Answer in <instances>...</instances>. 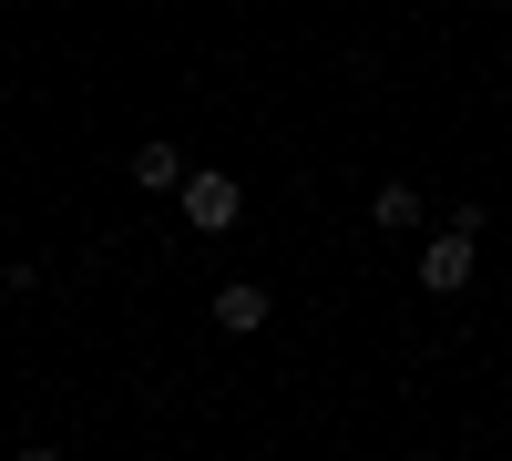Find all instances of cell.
I'll use <instances>...</instances> for the list:
<instances>
[{"instance_id":"cell-1","label":"cell","mask_w":512,"mask_h":461,"mask_svg":"<svg viewBox=\"0 0 512 461\" xmlns=\"http://www.w3.org/2000/svg\"><path fill=\"white\" fill-rule=\"evenodd\" d=\"M472 257H482V216L461 205L441 236H420V298H461V287H472Z\"/></svg>"},{"instance_id":"cell-2","label":"cell","mask_w":512,"mask_h":461,"mask_svg":"<svg viewBox=\"0 0 512 461\" xmlns=\"http://www.w3.org/2000/svg\"><path fill=\"white\" fill-rule=\"evenodd\" d=\"M175 195H185V226H195V236H236V216H246V185L216 175V164H195Z\"/></svg>"},{"instance_id":"cell-3","label":"cell","mask_w":512,"mask_h":461,"mask_svg":"<svg viewBox=\"0 0 512 461\" xmlns=\"http://www.w3.org/2000/svg\"><path fill=\"white\" fill-rule=\"evenodd\" d=\"M216 328H226V339H256V328H267V287H256V277L216 287Z\"/></svg>"},{"instance_id":"cell-4","label":"cell","mask_w":512,"mask_h":461,"mask_svg":"<svg viewBox=\"0 0 512 461\" xmlns=\"http://www.w3.org/2000/svg\"><path fill=\"white\" fill-rule=\"evenodd\" d=\"M369 226L379 236H420V185H379L369 195Z\"/></svg>"},{"instance_id":"cell-5","label":"cell","mask_w":512,"mask_h":461,"mask_svg":"<svg viewBox=\"0 0 512 461\" xmlns=\"http://www.w3.org/2000/svg\"><path fill=\"white\" fill-rule=\"evenodd\" d=\"M134 185L175 195V185H185V154H175V144H134Z\"/></svg>"},{"instance_id":"cell-6","label":"cell","mask_w":512,"mask_h":461,"mask_svg":"<svg viewBox=\"0 0 512 461\" xmlns=\"http://www.w3.org/2000/svg\"><path fill=\"white\" fill-rule=\"evenodd\" d=\"M492 11H502V0H492Z\"/></svg>"}]
</instances>
